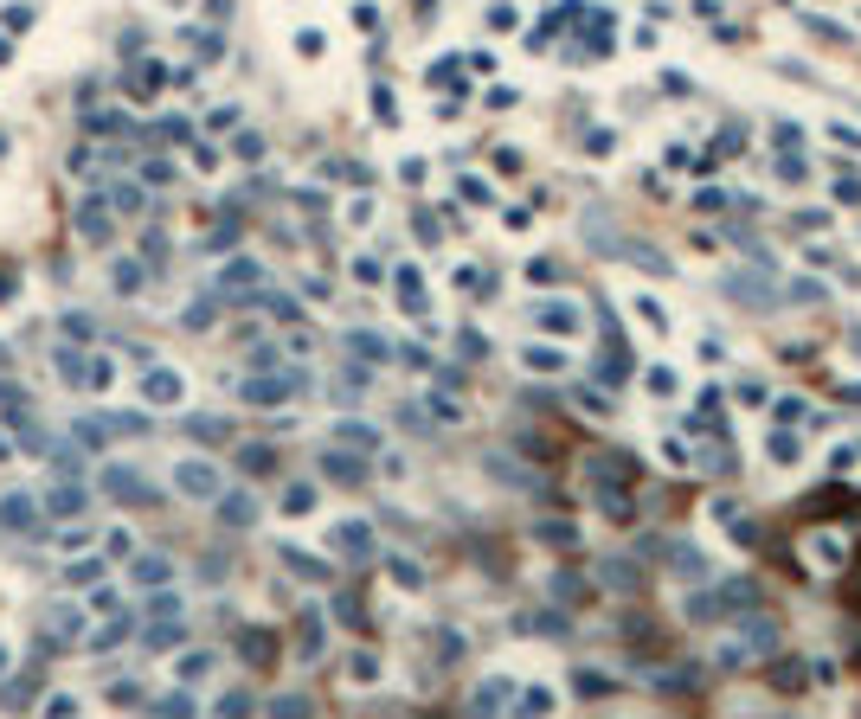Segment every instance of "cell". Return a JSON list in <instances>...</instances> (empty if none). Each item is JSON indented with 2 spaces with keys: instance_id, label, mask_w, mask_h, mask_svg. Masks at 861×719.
<instances>
[{
  "instance_id": "ab89813d",
  "label": "cell",
  "mask_w": 861,
  "mask_h": 719,
  "mask_svg": "<svg viewBox=\"0 0 861 719\" xmlns=\"http://www.w3.org/2000/svg\"><path fill=\"white\" fill-rule=\"evenodd\" d=\"M771 418H778V424H803V418H810V405H803V399H778Z\"/></svg>"
},
{
  "instance_id": "83f0119b",
  "label": "cell",
  "mask_w": 861,
  "mask_h": 719,
  "mask_svg": "<svg viewBox=\"0 0 861 719\" xmlns=\"http://www.w3.org/2000/svg\"><path fill=\"white\" fill-rule=\"evenodd\" d=\"M424 405H430V418H438V424H463V405H456L450 392H430Z\"/></svg>"
},
{
  "instance_id": "f907efd6",
  "label": "cell",
  "mask_w": 861,
  "mask_h": 719,
  "mask_svg": "<svg viewBox=\"0 0 861 719\" xmlns=\"http://www.w3.org/2000/svg\"><path fill=\"white\" fill-rule=\"evenodd\" d=\"M463 353H470V360H482V353H489V335H476V328H463Z\"/></svg>"
},
{
  "instance_id": "bcb514c9",
  "label": "cell",
  "mask_w": 861,
  "mask_h": 719,
  "mask_svg": "<svg viewBox=\"0 0 861 719\" xmlns=\"http://www.w3.org/2000/svg\"><path fill=\"white\" fill-rule=\"evenodd\" d=\"M720 206H726L720 186H701V193H694V212H720Z\"/></svg>"
},
{
  "instance_id": "7a4b0ae2",
  "label": "cell",
  "mask_w": 861,
  "mask_h": 719,
  "mask_svg": "<svg viewBox=\"0 0 861 719\" xmlns=\"http://www.w3.org/2000/svg\"><path fill=\"white\" fill-rule=\"evenodd\" d=\"M527 315H533V328H541V335H553V341L585 335V309H579V302H566V296H541V302H527Z\"/></svg>"
},
{
  "instance_id": "f35d334b",
  "label": "cell",
  "mask_w": 861,
  "mask_h": 719,
  "mask_svg": "<svg viewBox=\"0 0 861 719\" xmlns=\"http://www.w3.org/2000/svg\"><path fill=\"white\" fill-rule=\"evenodd\" d=\"M829 142H836V148H849V154H861V129L836 116V122H829Z\"/></svg>"
},
{
  "instance_id": "f6af8a7d",
  "label": "cell",
  "mask_w": 861,
  "mask_h": 719,
  "mask_svg": "<svg viewBox=\"0 0 861 719\" xmlns=\"http://www.w3.org/2000/svg\"><path fill=\"white\" fill-rule=\"evenodd\" d=\"M720 611H714V597L701 591V597H688V623H714Z\"/></svg>"
},
{
  "instance_id": "44dd1931",
  "label": "cell",
  "mask_w": 861,
  "mask_h": 719,
  "mask_svg": "<svg viewBox=\"0 0 861 719\" xmlns=\"http://www.w3.org/2000/svg\"><path fill=\"white\" fill-rule=\"evenodd\" d=\"M611 257H630V264H643V270H656V276H668V257H656V244H617Z\"/></svg>"
},
{
  "instance_id": "681fc988",
  "label": "cell",
  "mask_w": 861,
  "mask_h": 719,
  "mask_svg": "<svg viewBox=\"0 0 861 719\" xmlns=\"http://www.w3.org/2000/svg\"><path fill=\"white\" fill-rule=\"evenodd\" d=\"M463 200H470V206H489L495 193H489V180H463Z\"/></svg>"
},
{
  "instance_id": "d4e9b609",
  "label": "cell",
  "mask_w": 861,
  "mask_h": 719,
  "mask_svg": "<svg viewBox=\"0 0 861 719\" xmlns=\"http://www.w3.org/2000/svg\"><path fill=\"white\" fill-rule=\"evenodd\" d=\"M810 552H817V565H842L849 559V546L836 533H810Z\"/></svg>"
},
{
  "instance_id": "60d3db41",
  "label": "cell",
  "mask_w": 861,
  "mask_h": 719,
  "mask_svg": "<svg viewBox=\"0 0 861 719\" xmlns=\"http://www.w3.org/2000/svg\"><path fill=\"white\" fill-rule=\"evenodd\" d=\"M186 431H194L200 444H225V424L219 418H186Z\"/></svg>"
},
{
  "instance_id": "cb8c5ba5",
  "label": "cell",
  "mask_w": 861,
  "mask_h": 719,
  "mask_svg": "<svg viewBox=\"0 0 861 719\" xmlns=\"http://www.w3.org/2000/svg\"><path fill=\"white\" fill-rule=\"evenodd\" d=\"M399 302H406L412 315H424L430 302H424V283H418V270H399Z\"/></svg>"
},
{
  "instance_id": "9a60e30c",
  "label": "cell",
  "mask_w": 861,
  "mask_h": 719,
  "mask_svg": "<svg viewBox=\"0 0 861 719\" xmlns=\"http://www.w3.org/2000/svg\"><path fill=\"white\" fill-rule=\"evenodd\" d=\"M733 643H739L746 655H765V649H778V629H771L765 617H752V623H746V629L733 636Z\"/></svg>"
},
{
  "instance_id": "5b68a950",
  "label": "cell",
  "mask_w": 861,
  "mask_h": 719,
  "mask_svg": "<svg viewBox=\"0 0 861 719\" xmlns=\"http://www.w3.org/2000/svg\"><path fill=\"white\" fill-rule=\"evenodd\" d=\"M174 482H180V494H194V502H219V469L212 462H180Z\"/></svg>"
},
{
  "instance_id": "52a82bcc",
  "label": "cell",
  "mask_w": 861,
  "mask_h": 719,
  "mask_svg": "<svg viewBox=\"0 0 861 719\" xmlns=\"http://www.w3.org/2000/svg\"><path fill=\"white\" fill-rule=\"evenodd\" d=\"M0 527H7V533H33L39 527V502H33V494H7V502H0Z\"/></svg>"
},
{
  "instance_id": "db71d44e",
  "label": "cell",
  "mask_w": 861,
  "mask_h": 719,
  "mask_svg": "<svg viewBox=\"0 0 861 719\" xmlns=\"http://www.w3.org/2000/svg\"><path fill=\"white\" fill-rule=\"evenodd\" d=\"M206 668H212V655H186V661H180V675H186V681H200Z\"/></svg>"
},
{
  "instance_id": "91938a15",
  "label": "cell",
  "mask_w": 861,
  "mask_h": 719,
  "mask_svg": "<svg viewBox=\"0 0 861 719\" xmlns=\"http://www.w3.org/2000/svg\"><path fill=\"white\" fill-rule=\"evenodd\" d=\"M855 456H861V450H855Z\"/></svg>"
},
{
  "instance_id": "2e32d148",
  "label": "cell",
  "mask_w": 861,
  "mask_h": 719,
  "mask_svg": "<svg viewBox=\"0 0 861 719\" xmlns=\"http://www.w3.org/2000/svg\"><path fill=\"white\" fill-rule=\"evenodd\" d=\"M335 444H341V450H380V431L347 418V424H335Z\"/></svg>"
},
{
  "instance_id": "c3c4849f",
  "label": "cell",
  "mask_w": 861,
  "mask_h": 719,
  "mask_svg": "<svg viewBox=\"0 0 861 719\" xmlns=\"http://www.w3.org/2000/svg\"><path fill=\"white\" fill-rule=\"evenodd\" d=\"M778 174H785V180H791V186H797V180H803V174H810V168H803V154H797V148H791V154H785V161H778Z\"/></svg>"
},
{
  "instance_id": "8992f818",
  "label": "cell",
  "mask_w": 861,
  "mask_h": 719,
  "mask_svg": "<svg viewBox=\"0 0 861 719\" xmlns=\"http://www.w3.org/2000/svg\"><path fill=\"white\" fill-rule=\"evenodd\" d=\"M668 572H675L682 585H707V572H714V565H707V552H701V546H668Z\"/></svg>"
},
{
  "instance_id": "4316f807",
  "label": "cell",
  "mask_w": 861,
  "mask_h": 719,
  "mask_svg": "<svg viewBox=\"0 0 861 719\" xmlns=\"http://www.w3.org/2000/svg\"><path fill=\"white\" fill-rule=\"evenodd\" d=\"M785 296L797 302V309H810V302H823V283H817V276H791V283H785Z\"/></svg>"
},
{
  "instance_id": "d6a6232c",
  "label": "cell",
  "mask_w": 861,
  "mask_h": 719,
  "mask_svg": "<svg viewBox=\"0 0 861 719\" xmlns=\"http://www.w3.org/2000/svg\"><path fill=\"white\" fill-rule=\"evenodd\" d=\"M515 700H521L527 713H553V707H559V694H553V687H521Z\"/></svg>"
},
{
  "instance_id": "d590c367",
  "label": "cell",
  "mask_w": 861,
  "mask_h": 719,
  "mask_svg": "<svg viewBox=\"0 0 861 719\" xmlns=\"http://www.w3.org/2000/svg\"><path fill=\"white\" fill-rule=\"evenodd\" d=\"M533 540H547V546H573L579 533L566 527V520H541V527H533Z\"/></svg>"
},
{
  "instance_id": "ba28073f",
  "label": "cell",
  "mask_w": 861,
  "mask_h": 719,
  "mask_svg": "<svg viewBox=\"0 0 861 719\" xmlns=\"http://www.w3.org/2000/svg\"><path fill=\"white\" fill-rule=\"evenodd\" d=\"M335 552H347V559H373V527H367V520H341V527H335Z\"/></svg>"
},
{
  "instance_id": "ee69618b",
  "label": "cell",
  "mask_w": 861,
  "mask_h": 719,
  "mask_svg": "<svg viewBox=\"0 0 861 719\" xmlns=\"http://www.w3.org/2000/svg\"><path fill=\"white\" fill-rule=\"evenodd\" d=\"M148 617H186V604L174 591H161V597H148Z\"/></svg>"
},
{
  "instance_id": "7c38bea8",
  "label": "cell",
  "mask_w": 861,
  "mask_h": 719,
  "mask_svg": "<svg viewBox=\"0 0 861 719\" xmlns=\"http://www.w3.org/2000/svg\"><path fill=\"white\" fill-rule=\"evenodd\" d=\"M142 418H84V444H110V437H136Z\"/></svg>"
},
{
  "instance_id": "e0dca14e",
  "label": "cell",
  "mask_w": 861,
  "mask_h": 719,
  "mask_svg": "<svg viewBox=\"0 0 861 719\" xmlns=\"http://www.w3.org/2000/svg\"><path fill=\"white\" fill-rule=\"evenodd\" d=\"M797 456H803V437H797V424H778V431H771V462H785V469H791Z\"/></svg>"
},
{
  "instance_id": "11a10c76",
  "label": "cell",
  "mask_w": 861,
  "mask_h": 719,
  "mask_svg": "<svg viewBox=\"0 0 861 719\" xmlns=\"http://www.w3.org/2000/svg\"><path fill=\"white\" fill-rule=\"evenodd\" d=\"M585 154H611V129H591L585 135Z\"/></svg>"
},
{
  "instance_id": "1f68e13d",
  "label": "cell",
  "mask_w": 861,
  "mask_h": 719,
  "mask_svg": "<svg viewBox=\"0 0 861 719\" xmlns=\"http://www.w3.org/2000/svg\"><path fill=\"white\" fill-rule=\"evenodd\" d=\"M168 578H174V565L161 559V552H154V559H142V565H136V585H168Z\"/></svg>"
},
{
  "instance_id": "7bdbcfd3",
  "label": "cell",
  "mask_w": 861,
  "mask_h": 719,
  "mask_svg": "<svg viewBox=\"0 0 861 719\" xmlns=\"http://www.w3.org/2000/svg\"><path fill=\"white\" fill-rule=\"evenodd\" d=\"M573 687H579V694H591V700L611 694V681H604V675H591V668H573Z\"/></svg>"
},
{
  "instance_id": "277c9868",
  "label": "cell",
  "mask_w": 861,
  "mask_h": 719,
  "mask_svg": "<svg viewBox=\"0 0 861 719\" xmlns=\"http://www.w3.org/2000/svg\"><path fill=\"white\" fill-rule=\"evenodd\" d=\"M103 494H116V502H129V508H148L154 502V488L136 476V469H122V462L103 469Z\"/></svg>"
},
{
  "instance_id": "f1b7e54d",
  "label": "cell",
  "mask_w": 861,
  "mask_h": 719,
  "mask_svg": "<svg viewBox=\"0 0 861 719\" xmlns=\"http://www.w3.org/2000/svg\"><path fill=\"white\" fill-rule=\"evenodd\" d=\"M643 385H650L656 399H675V392H682V379L668 373V367H650V373H643Z\"/></svg>"
},
{
  "instance_id": "7402d4cb",
  "label": "cell",
  "mask_w": 861,
  "mask_h": 719,
  "mask_svg": "<svg viewBox=\"0 0 861 719\" xmlns=\"http://www.w3.org/2000/svg\"><path fill=\"white\" fill-rule=\"evenodd\" d=\"M573 405H579V411H591V418H611V411H617L604 385H579V392H573Z\"/></svg>"
},
{
  "instance_id": "484cf974",
  "label": "cell",
  "mask_w": 861,
  "mask_h": 719,
  "mask_svg": "<svg viewBox=\"0 0 861 719\" xmlns=\"http://www.w3.org/2000/svg\"><path fill=\"white\" fill-rule=\"evenodd\" d=\"M283 559H289V572H296V578H309V585H328V565H315L309 552H296V546H289Z\"/></svg>"
},
{
  "instance_id": "4fadbf2b",
  "label": "cell",
  "mask_w": 861,
  "mask_h": 719,
  "mask_svg": "<svg viewBox=\"0 0 861 719\" xmlns=\"http://www.w3.org/2000/svg\"><path fill=\"white\" fill-rule=\"evenodd\" d=\"M515 694H521V687H515V681H502V675H495V681H482V687H476V713H502V707H515Z\"/></svg>"
},
{
  "instance_id": "6f0895ef",
  "label": "cell",
  "mask_w": 861,
  "mask_h": 719,
  "mask_svg": "<svg viewBox=\"0 0 861 719\" xmlns=\"http://www.w3.org/2000/svg\"><path fill=\"white\" fill-rule=\"evenodd\" d=\"M662 456H668V462H675V469H688V462H694V450H682V444H675V437H668V444H662Z\"/></svg>"
},
{
  "instance_id": "5bb4252c",
  "label": "cell",
  "mask_w": 861,
  "mask_h": 719,
  "mask_svg": "<svg viewBox=\"0 0 861 719\" xmlns=\"http://www.w3.org/2000/svg\"><path fill=\"white\" fill-rule=\"evenodd\" d=\"M521 367H527V373H559V367H566V353H559L553 341H527Z\"/></svg>"
},
{
  "instance_id": "74e56055",
  "label": "cell",
  "mask_w": 861,
  "mask_h": 719,
  "mask_svg": "<svg viewBox=\"0 0 861 719\" xmlns=\"http://www.w3.org/2000/svg\"><path fill=\"white\" fill-rule=\"evenodd\" d=\"M238 462H245V469H251V476H271V469H277V450H264V444H251L245 456H238Z\"/></svg>"
},
{
  "instance_id": "e575fe53",
  "label": "cell",
  "mask_w": 861,
  "mask_h": 719,
  "mask_svg": "<svg viewBox=\"0 0 861 719\" xmlns=\"http://www.w3.org/2000/svg\"><path fill=\"white\" fill-rule=\"evenodd\" d=\"M148 399L174 405V399H180V379H174V373H148Z\"/></svg>"
},
{
  "instance_id": "ffe728a7",
  "label": "cell",
  "mask_w": 861,
  "mask_h": 719,
  "mask_svg": "<svg viewBox=\"0 0 861 719\" xmlns=\"http://www.w3.org/2000/svg\"><path fill=\"white\" fill-rule=\"evenodd\" d=\"M321 476H335V482H360L367 469H360L354 456H347V450H328V456H321Z\"/></svg>"
},
{
  "instance_id": "3957f363",
  "label": "cell",
  "mask_w": 861,
  "mask_h": 719,
  "mask_svg": "<svg viewBox=\"0 0 861 719\" xmlns=\"http://www.w3.org/2000/svg\"><path fill=\"white\" fill-rule=\"evenodd\" d=\"M0 418H7L33 450H51V444H45V431H39V418H33V399H26L20 385H0Z\"/></svg>"
},
{
  "instance_id": "6da1fadb",
  "label": "cell",
  "mask_w": 861,
  "mask_h": 719,
  "mask_svg": "<svg viewBox=\"0 0 861 719\" xmlns=\"http://www.w3.org/2000/svg\"><path fill=\"white\" fill-rule=\"evenodd\" d=\"M720 296L739 302V309H752V315L778 309V283H771L765 270H726V276H720Z\"/></svg>"
},
{
  "instance_id": "8fae6325",
  "label": "cell",
  "mask_w": 861,
  "mask_h": 719,
  "mask_svg": "<svg viewBox=\"0 0 861 719\" xmlns=\"http://www.w3.org/2000/svg\"><path fill=\"white\" fill-rule=\"evenodd\" d=\"M219 520H225V527H251V520H257V502H251V494L245 488H219Z\"/></svg>"
},
{
  "instance_id": "680465c9",
  "label": "cell",
  "mask_w": 861,
  "mask_h": 719,
  "mask_svg": "<svg viewBox=\"0 0 861 719\" xmlns=\"http://www.w3.org/2000/svg\"><path fill=\"white\" fill-rule=\"evenodd\" d=\"M694 13H701V20H720V0H694Z\"/></svg>"
},
{
  "instance_id": "9f6ffc18",
  "label": "cell",
  "mask_w": 861,
  "mask_h": 719,
  "mask_svg": "<svg viewBox=\"0 0 861 719\" xmlns=\"http://www.w3.org/2000/svg\"><path fill=\"white\" fill-rule=\"evenodd\" d=\"M553 276H559V270H553L547 257H533V264H527V283H553Z\"/></svg>"
},
{
  "instance_id": "4dcf8cb0",
  "label": "cell",
  "mask_w": 861,
  "mask_h": 719,
  "mask_svg": "<svg viewBox=\"0 0 861 719\" xmlns=\"http://www.w3.org/2000/svg\"><path fill=\"white\" fill-rule=\"evenodd\" d=\"M309 508H315V488L309 482H289L283 488V514H309Z\"/></svg>"
},
{
  "instance_id": "7dc6e473",
  "label": "cell",
  "mask_w": 861,
  "mask_h": 719,
  "mask_svg": "<svg viewBox=\"0 0 861 719\" xmlns=\"http://www.w3.org/2000/svg\"><path fill=\"white\" fill-rule=\"evenodd\" d=\"M636 315H643V321H650V328H656V335H662V328H668V315L656 309V302H650V296H636Z\"/></svg>"
},
{
  "instance_id": "f546056e",
  "label": "cell",
  "mask_w": 861,
  "mask_h": 719,
  "mask_svg": "<svg viewBox=\"0 0 861 719\" xmlns=\"http://www.w3.org/2000/svg\"><path fill=\"white\" fill-rule=\"evenodd\" d=\"M714 154H746V122H726L714 135Z\"/></svg>"
},
{
  "instance_id": "816d5d0a",
  "label": "cell",
  "mask_w": 861,
  "mask_h": 719,
  "mask_svg": "<svg viewBox=\"0 0 861 719\" xmlns=\"http://www.w3.org/2000/svg\"><path fill=\"white\" fill-rule=\"evenodd\" d=\"M515 103H521V91H508V84L489 91V109H515Z\"/></svg>"
},
{
  "instance_id": "603a6c76",
  "label": "cell",
  "mask_w": 861,
  "mask_h": 719,
  "mask_svg": "<svg viewBox=\"0 0 861 719\" xmlns=\"http://www.w3.org/2000/svg\"><path fill=\"white\" fill-rule=\"evenodd\" d=\"M257 283H264V270H257L251 257H238V264L219 276V289H257Z\"/></svg>"
},
{
  "instance_id": "b9f144b4",
  "label": "cell",
  "mask_w": 861,
  "mask_h": 719,
  "mask_svg": "<svg viewBox=\"0 0 861 719\" xmlns=\"http://www.w3.org/2000/svg\"><path fill=\"white\" fill-rule=\"evenodd\" d=\"M771 142L785 148V154H791V148H803V122H771Z\"/></svg>"
},
{
  "instance_id": "30bf717a",
  "label": "cell",
  "mask_w": 861,
  "mask_h": 719,
  "mask_svg": "<svg viewBox=\"0 0 861 719\" xmlns=\"http://www.w3.org/2000/svg\"><path fill=\"white\" fill-rule=\"evenodd\" d=\"M45 514H51V520H71V514H84V488H77V482L45 488Z\"/></svg>"
},
{
  "instance_id": "9c48e42d",
  "label": "cell",
  "mask_w": 861,
  "mask_h": 719,
  "mask_svg": "<svg viewBox=\"0 0 861 719\" xmlns=\"http://www.w3.org/2000/svg\"><path fill=\"white\" fill-rule=\"evenodd\" d=\"M296 385H303L296 373H283V379H245V399H251V405H283Z\"/></svg>"
},
{
  "instance_id": "8d00e7d4",
  "label": "cell",
  "mask_w": 861,
  "mask_h": 719,
  "mask_svg": "<svg viewBox=\"0 0 861 719\" xmlns=\"http://www.w3.org/2000/svg\"><path fill=\"white\" fill-rule=\"evenodd\" d=\"M604 585H617V591H636V565H624V559H604Z\"/></svg>"
},
{
  "instance_id": "f5cc1de1",
  "label": "cell",
  "mask_w": 861,
  "mask_h": 719,
  "mask_svg": "<svg viewBox=\"0 0 861 719\" xmlns=\"http://www.w3.org/2000/svg\"><path fill=\"white\" fill-rule=\"evenodd\" d=\"M733 392H739L746 405H759V399H765V379H739V385H733Z\"/></svg>"
},
{
  "instance_id": "836d02e7",
  "label": "cell",
  "mask_w": 861,
  "mask_h": 719,
  "mask_svg": "<svg viewBox=\"0 0 861 719\" xmlns=\"http://www.w3.org/2000/svg\"><path fill=\"white\" fill-rule=\"evenodd\" d=\"M829 193H836L842 206H861V174H842V168H836V180H829Z\"/></svg>"
},
{
  "instance_id": "d6986e66",
  "label": "cell",
  "mask_w": 861,
  "mask_h": 719,
  "mask_svg": "<svg viewBox=\"0 0 861 719\" xmlns=\"http://www.w3.org/2000/svg\"><path fill=\"white\" fill-rule=\"evenodd\" d=\"M347 347H354V360H386V353H392L386 335H373V328H354V335H347Z\"/></svg>"
},
{
  "instance_id": "ac0fdd59",
  "label": "cell",
  "mask_w": 861,
  "mask_h": 719,
  "mask_svg": "<svg viewBox=\"0 0 861 719\" xmlns=\"http://www.w3.org/2000/svg\"><path fill=\"white\" fill-rule=\"evenodd\" d=\"M714 520H720V527H726V533H733L739 546H752V520H746V514H739L733 502H714Z\"/></svg>"
}]
</instances>
